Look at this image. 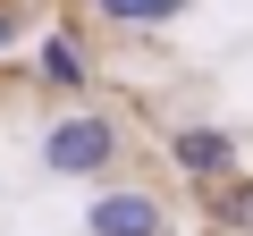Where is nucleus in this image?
Segmentation results:
<instances>
[{"label": "nucleus", "mask_w": 253, "mask_h": 236, "mask_svg": "<svg viewBox=\"0 0 253 236\" xmlns=\"http://www.w3.org/2000/svg\"><path fill=\"white\" fill-rule=\"evenodd\" d=\"M17 34H26V9H9V0H0V59L17 51Z\"/></svg>", "instance_id": "nucleus-7"}, {"label": "nucleus", "mask_w": 253, "mask_h": 236, "mask_svg": "<svg viewBox=\"0 0 253 236\" xmlns=\"http://www.w3.org/2000/svg\"><path fill=\"white\" fill-rule=\"evenodd\" d=\"M84 236H169V202L152 186H101L84 202Z\"/></svg>", "instance_id": "nucleus-3"}, {"label": "nucleus", "mask_w": 253, "mask_h": 236, "mask_svg": "<svg viewBox=\"0 0 253 236\" xmlns=\"http://www.w3.org/2000/svg\"><path fill=\"white\" fill-rule=\"evenodd\" d=\"M219 228H236V236H253V186H219V211H211Z\"/></svg>", "instance_id": "nucleus-6"}, {"label": "nucleus", "mask_w": 253, "mask_h": 236, "mask_svg": "<svg viewBox=\"0 0 253 236\" xmlns=\"http://www.w3.org/2000/svg\"><path fill=\"white\" fill-rule=\"evenodd\" d=\"M84 9L101 26H118V34H161V26H177L194 9V0H84Z\"/></svg>", "instance_id": "nucleus-5"}, {"label": "nucleus", "mask_w": 253, "mask_h": 236, "mask_svg": "<svg viewBox=\"0 0 253 236\" xmlns=\"http://www.w3.org/2000/svg\"><path fill=\"white\" fill-rule=\"evenodd\" d=\"M34 76H42L51 93H84V84H93V59H84V34L51 26V34H42V51H34Z\"/></svg>", "instance_id": "nucleus-4"}, {"label": "nucleus", "mask_w": 253, "mask_h": 236, "mask_svg": "<svg viewBox=\"0 0 253 236\" xmlns=\"http://www.w3.org/2000/svg\"><path fill=\"white\" fill-rule=\"evenodd\" d=\"M118 152H126V127L110 110H59L42 127V169L51 177H110Z\"/></svg>", "instance_id": "nucleus-1"}, {"label": "nucleus", "mask_w": 253, "mask_h": 236, "mask_svg": "<svg viewBox=\"0 0 253 236\" xmlns=\"http://www.w3.org/2000/svg\"><path fill=\"white\" fill-rule=\"evenodd\" d=\"M9 9H42V0H9Z\"/></svg>", "instance_id": "nucleus-8"}, {"label": "nucleus", "mask_w": 253, "mask_h": 236, "mask_svg": "<svg viewBox=\"0 0 253 236\" xmlns=\"http://www.w3.org/2000/svg\"><path fill=\"white\" fill-rule=\"evenodd\" d=\"M169 160H177V177H186V186H203V194L236 186V135H228V127H211V118H186V127L169 135Z\"/></svg>", "instance_id": "nucleus-2"}]
</instances>
